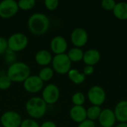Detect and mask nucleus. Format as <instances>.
Segmentation results:
<instances>
[{
    "instance_id": "obj_28",
    "label": "nucleus",
    "mask_w": 127,
    "mask_h": 127,
    "mask_svg": "<svg viewBox=\"0 0 127 127\" xmlns=\"http://www.w3.org/2000/svg\"><path fill=\"white\" fill-rule=\"evenodd\" d=\"M45 7L48 10H54L59 6V1L58 0H45L44 1Z\"/></svg>"
},
{
    "instance_id": "obj_22",
    "label": "nucleus",
    "mask_w": 127,
    "mask_h": 127,
    "mask_svg": "<svg viewBox=\"0 0 127 127\" xmlns=\"http://www.w3.org/2000/svg\"><path fill=\"white\" fill-rule=\"evenodd\" d=\"M102 109H100V106H92L89 108L86 109L87 113V119L95 121L96 120H98L100 115L101 113Z\"/></svg>"
},
{
    "instance_id": "obj_30",
    "label": "nucleus",
    "mask_w": 127,
    "mask_h": 127,
    "mask_svg": "<svg viewBox=\"0 0 127 127\" xmlns=\"http://www.w3.org/2000/svg\"><path fill=\"white\" fill-rule=\"evenodd\" d=\"M77 127H96V126H95V121H90L89 119H86L84 121L78 124Z\"/></svg>"
},
{
    "instance_id": "obj_21",
    "label": "nucleus",
    "mask_w": 127,
    "mask_h": 127,
    "mask_svg": "<svg viewBox=\"0 0 127 127\" xmlns=\"http://www.w3.org/2000/svg\"><path fill=\"white\" fill-rule=\"evenodd\" d=\"M54 74V71L52 68L49 66H45L40 69L38 76L43 82H48L53 78Z\"/></svg>"
},
{
    "instance_id": "obj_1",
    "label": "nucleus",
    "mask_w": 127,
    "mask_h": 127,
    "mask_svg": "<svg viewBox=\"0 0 127 127\" xmlns=\"http://www.w3.org/2000/svg\"><path fill=\"white\" fill-rule=\"evenodd\" d=\"M50 19L48 16L42 13H33L28 20L29 31L36 36L45 34L49 29Z\"/></svg>"
},
{
    "instance_id": "obj_23",
    "label": "nucleus",
    "mask_w": 127,
    "mask_h": 127,
    "mask_svg": "<svg viewBox=\"0 0 127 127\" xmlns=\"http://www.w3.org/2000/svg\"><path fill=\"white\" fill-rule=\"evenodd\" d=\"M71 101L74 106H83L86 101V96L80 92H75L71 97Z\"/></svg>"
},
{
    "instance_id": "obj_9",
    "label": "nucleus",
    "mask_w": 127,
    "mask_h": 127,
    "mask_svg": "<svg viewBox=\"0 0 127 127\" xmlns=\"http://www.w3.org/2000/svg\"><path fill=\"white\" fill-rule=\"evenodd\" d=\"M18 3L15 0H3L0 1V17L10 19L19 11Z\"/></svg>"
},
{
    "instance_id": "obj_19",
    "label": "nucleus",
    "mask_w": 127,
    "mask_h": 127,
    "mask_svg": "<svg viewBox=\"0 0 127 127\" xmlns=\"http://www.w3.org/2000/svg\"><path fill=\"white\" fill-rule=\"evenodd\" d=\"M69 80L74 84H82L86 80V76L76 68H71L67 74Z\"/></svg>"
},
{
    "instance_id": "obj_5",
    "label": "nucleus",
    "mask_w": 127,
    "mask_h": 127,
    "mask_svg": "<svg viewBox=\"0 0 127 127\" xmlns=\"http://www.w3.org/2000/svg\"><path fill=\"white\" fill-rule=\"evenodd\" d=\"M71 61L66 54H57L52 59V68L59 74H66L71 69Z\"/></svg>"
},
{
    "instance_id": "obj_12",
    "label": "nucleus",
    "mask_w": 127,
    "mask_h": 127,
    "mask_svg": "<svg viewBox=\"0 0 127 127\" xmlns=\"http://www.w3.org/2000/svg\"><path fill=\"white\" fill-rule=\"evenodd\" d=\"M50 48L51 51L55 54V55L65 54V51L68 48L67 40L63 36H55L51 40Z\"/></svg>"
},
{
    "instance_id": "obj_33",
    "label": "nucleus",
    "mask_w": 127,
    "mask_h": 127,
    "mask_svg": "<svg viewBox=\"0 0 127 127\" xmlns=\"http://www.w3.org/2000/svg\"><path fill=\"white\" fill-rule=\"evenodd\" d=\"M115 127H127V123H120Z\"/></svg>"
},
{
    "instance_id": "obj_4",
    "label": "nucleus",
    "mask_w": 127,
    "mask_h": 127,
    "mask_svg": "<svg viewBox=\"0 0 127 127\" xmlns=\"http://www.w3.org/2000/svg\"><path fill=\"white\" fill-rule=\"evenodd\" d=\"M28 45V38L23 33H14L7 39L8 51L19 52L24 50Z\"/></svg>"
},
{
    "instance_id": "obj_29",
    "label": "nucleus",
    "mask_w": 127,
    "mask_h": 127,
    "mask_svg": "<svg viewBox=\"0 0 127 127\" xmlns=\"http://www.w3.org/2000/svg\"><path fill=\"white\" fill-rule=\"evenodd\" d=\"M7 50V39L4 36H0V55H2L6 53Z\"/></svg>"
},
{
    "instance_id": "obj_14",
    "label": "nucleus",
    "mask_w": 127,
    "mask_h": 127,
    "mask_svg": "<svg viewBox=\"0 0 127 127\" xmlns=\"http://www.w3.org/2000/svg\"><path fill=\"white\" fill-rule=\"evenodd\" d=\"M69 115L73 121L80 124L87 119L86 109L83 106H73L69 111Z\"/></svg>"
},
{
    "instance_id": "obj_24",
    "label": "nucleus",
    "mask_w": 127,
    "mask_h": 127,
    "mask_svg": "<svg viewBox=\"0 0 127 127\" xmlns=\"http://www.w3.org/2000/svg\"><path fill=\"white\" fill-rule=\"evenodd\" d=\"M19 9L23 10H29L34 7L36 4L35 0H19L17 1Z\"/></svg>"
},
{
    "instance_id": "obj_32",
    "label": "nucleus",
    "mask_w": 127,
    "mask_h": 127,
    "mask_svg": "<svg viewBox=\"0 0 127 127\" xmlns=\"http://www.w3.org/2000/svg\"><path fill=\"white\" fill-rule=\"evenodd\" d=\"M40 127H57L56 124L53 121H45L43 122L41 125Z\"/></svg>"
},
{
    "instance_id": "obj_17",
    "label": "nucleus",
    "mask_w": 127,
    "mask_h": 127,
    "mask_svg": "<svg viewBox=\"0 0 127 127\" xmlns=\"http://www.w3.org/2000/svg\"><path fill=\"white\" fill-rule=\"evenodd\" d=\"M35 61L36 63L43 67L48 66L52 62L53 56L50 51L45 49L39 50L35 54Z\"/></svg>"
},
{
    "instance_id": "obj_3",
    "label": "nucleus",
    "mask_w": 127,
    "mask_h": 127,
    "mask_svg": "<svg viewBox=\"0 0 127 127\" xmlns=\"http://www.w3.org/2000/svg\"><path fill=\"white\" fill-rule=\"evenodd\" d=\"M48 105L40 97H33L30 98L25 104V110L32 119H39L42 118L47 111Z\"/></svg>"
},
{
    "instance_id": "obj_18",
    "label": "nucleus",
    "mask_w": 127,
    "mask_h": 127,
    "mask_svg": "<svg viewBox=\"0 0 127 127\" xmlns=\"http://www.w3.org/2000/svg\"><path fill=\"white\" fill-rule=\"evenodd\" d=\"M112 13L119 20H127V2L121 1L116 3Z\"/></svg>"
},
{
    "instance_id": "obj_13",
    "label": "nucleus",
    "mask_w": 127,
    "mask_h": 127,
    "mask_svg": "<svg viewBox=\"0 0 127 127\" xmlns=\"http://www.w3.org/2000/svg\"><path fill=\"white\" fill-rule=\"evenodd\" d=\"M98 121L100 127H113L117 121L114 111L110 109H103L101 111Z\"/></svg>"
},
{
    "instance_id": "obj_2",
    "label": "nucleus",
    "mask_w": 127,
    "mask_h": 127,
    "mask_svg": "<svg viewBox=\"0 0 127 127\" xmlns=\"http://www.w3.org/2000/svg\"><path fill=\"white\" fill-rule=\"evenodd\" d=\"M6 75L13 83H23L31 76V68L23 62H16L8 67Z\"/></svg>"
},
{
    "instance_id": "obj_31",
    "label": "nucleus",
    "mask_w": 127,
    "mask_h": 127,
    "mask_svg": "<svg viewBox=\"0 0 127 127\" xmlns=\"http://www.w3.org/2000/svg\"><path fill=\"white\" fill-rule=\"evenodd\" d=\"M95 71V68H94V66H92V65H86L84 68H83V74L86 77V76H90L92 75Z\"/></svg>"
},
{
    "instance_id": "obj_6",
    "label": "nucleus",
    "mask_w": 127,
    "mask_h": 127,
    "mask_svg": "<svg viewBox=\"0 0 127 127\" xmlns=\"http://www.w3.org/2000/svg\"><path fill=\"white\" fill-rule=\"evenodd\" d=\"M87 97L92 106H100L106 101V94L103 87L94 86L89 89Z\"/></svg>"
},
{
    "instance_id": "obj_27",
    "label": "nucleus",
    "mask_w": 127,
    "mask_h": 127,
    "mask_svg": "<svg viewBox=\"0 0 127 127\" xmlns=\"http://www.w3.org/2000/svg\"><path fill=\"white\" fill-rule=\"evenodd\" d=\"M19 127H40V125L38 124L37 121H36V120L28 118L22 121V124Z\"/></svg>"
},
{
    "instance_id": "obj_8",
    "label": "nucleus",
    "mask_w": 127,
    "mask_h": 127,
    "mask_svg": "<svg viewBox=\"0 0 127 127\" xmlns=\"http://www.w3.org/2000/svg\"><path fill=\"white\" fill-rule=\"evenodd\" d=\"M20 115L15 111H6L0 118V123L3 127H19L22 124Z\"/></svg>"
},
{
    "instance_id": "obj_25",
    "label": "nucleus",
    "mask_w": 127,
    "mask_h": 127,
    "mask_svg": "<svg viewBox=\"0 0 127 127\" xmlns=\"http://www.w3.org/2000/svg\"><path fill=\"white\" fill-rule=\"evenodd\" d=\"M12 83L13 82L6 74L1 76L0 77V89L1 90L8 89L11 86Z\"/></svg>"
},
{
    "instance_id": "obj_10",
    "label": "nucleus",
    "mask_w": 127,
    "mask_h": 127,
    "mask_svg": "<svg viewBox=\"0 0 127 127\" xmlns=\"http://www.w3.org/2000/svg\"><path fill=\"white\" fill-rule=\"evenodd\" d=\"M71 42L76 48L83 47L89 40V34L86 30L83 28H74L70 36Z\"/></svg>"
},
{
    "instance_id": "obj_26",
    "label": "nucleus",
    "mask_w": 127,
    "mask_h": 127,
    "mask_svg": "<svg viewBox=\"0 0 127 127\" xmlns=\"http://www.w3.org/2000/svg\"><path fill=\"white\" fill-rule=\"evenodd\" d=\"M116 1L115 0H103L101 1V7L108 11L113 10L116 5Z\"/></svg>"
},
{
    "instance_id": "obj_11",
    "label": "nucleus",
    "mask_w": 127,
    "mask_h": 127,
    "mask_svg": "<svg viewBox=\"0 0 127 127\" xmlns=\"http://www.w3.org/2000/svg\"><path fill=\"white\" fill-rule=\"evenodd\" d=\"M23 86L25 91L29 93L34 94L43 89L44 82L38 75H31L23 82Z\"/></svg>"
},
{
    "instance_id": "obj_34",
    "label": "nucleus",
    "mask_w": 127,
    "mask_h": 127,
    "mask_svg": "<svg viewBox=\"0 0 127 127\" xmlns=\"http://www.w3.org/2000/svg\"></svg>"
},
{
    "instance_id": "obj_16",
    "label": "nucleus",
    "mask_w": 127,
    "mask_h": 127,
    "mask_svg": "<svg viewBox=\"0 0 127 127\" xmlns=\"http://www.w3.org/2000/svg\"><path fill=\"white\" fill-rule=\"evenodd\" d=\"M116 120L120 123H127V100L119 101L113 110Z\"/></svg>"
},
{
    "instance_id": "obj_7",
    "label": "nucleus",
    "mask_w": 127,
    "mask_h": 127,
    "mask_svg": "<svg viewBox=\"0 0 127 127\" xmlns=\"http://www.w3.org/2000/svg\"><path fill=\"white\" fill-rule=\"evenodd\" d=\"M60 96V92L57 86L53 83L48 84L42 92V98L47 105H52L56 103Z\"/></svg>"
},
{
    "instance_id": "obj_15",
    "label": "nucleus",
    "mask_w": 127,
    "mask_h": 127,
    "mask_svg": "<svg viewBox=\"0 0 127 127\" xmlns=\"http://www.w3.org/2000/svg\"><path fill=\"white\" fill-rule=\"evenodd\" d=\"M101 58L100 53L98 50L95 48H91L84 52L83 60L86 65L94 66L97 64Z\"/></svg>"
},
{
    "instance_id": "obj_20",
    "label": "nucleus",
    "mask_w": 127,
    "mask_h": 127,
    "mask_svg": "<svg viewBox=\"0 0 127 127\" xmlns=\"http://www.w3.org/2000/svg\"><path fill=\"white\" fill-rule=\"evenodd\" d=\"M66 54L68 55L71 63L72 62L77 63V62H80L81 60H83L84 52L81 48L74 47V48H71Z\"/></svg>"
}]
</instances>
